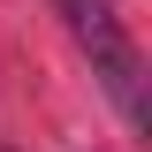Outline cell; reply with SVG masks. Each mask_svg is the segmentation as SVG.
I'll use <instances>...</instances> for the list:
<instances>
[{
    "label": "cell",
    "instance_id": "1",
    "mask_svg": "<svg viewBox=\"0 0 152 152\" xmlns=\"http://www.w3.org/2000/svg\"><path fill=\"white\" fill-rule=\"evenodd\" d=\"M53 15L69 23V38L84 46V61H91V76L107 84V99L122 107V122L129 129H145V53H137V38L122 31V15H114L107 0H53Z\"/></svg>",
    "mask_w": 152,
    "mask_h": 152
}]
</instances>
